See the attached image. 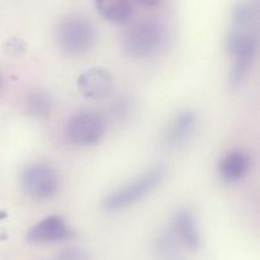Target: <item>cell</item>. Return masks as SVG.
I'll use <instances>...</instances> for the list:
<instances>
[{"instance_id":"1","label":"cell","mask_w":260,"mask_h":260,"mask_svg":"<svg viewBox=\"0 0 260 260\" xmlns=\"http://www.w3.org/2000/svg\"><path fill=\"white\" fill-rule=\"evenodd\" d=\"M258 7L255 3L241 2L233 12L231 28L229 30L226 46L233 56L230 83L238 88L249 75L258 52Z\"/></svg>"},{"instance_id":"2","label":"cell","mask_w":260,"mask_h":260,"mask_svg":"<svg viewBox=\"0 0 260 260\" xmlns=\"http://www.w3.org/2000/svg\"><path fill=\"white\" fill-rule=\"evenodd\" d=\"M168 27L157 18H144L128 27L122 37V48L132 58H151L164 50L168 42Z\"/></svg>"},{"instance_id":"3","label":"cell","mask_w":260,"mask_h":260,"mask_svg":"<svg viewBox=\"0 0 260 260\" xmlns=\"http://www.w3.org/2000/svg\"><path fill=\"white\" fill-rule=\"evenodd\" d=\"M55 42L63 55L79 57L95 46L96 28L85 15L66 14L56 24Z\"/></svg>"},{"instance_id":"4","label":"cell","mask_w":260,"mask_h":260,"mask_svg":"<svg viewBox=\"0 0 260 260\" xmlns=\"http://www.w3.org/2000/svg\"><path fill=\"white\" fill-rule=\"evenodd\" d=\"M164 175L165 168L162 165H155L131 182L112 190L106 196L102 205L107 211H119L129 207L154 192L162 182Z\"/></svg>"},{"instance_id":"5","label":"cell","mask_w":260,"mask_h":260,"mask_svg":"<svg viewBox=\"0 0 260 260\" xmlns=\"http://www.w3.org/2000/svg\"><path fill=\"white\" fill-rule=\"evenodd\" d=\"M20 185L23 192L32 200L48 201L60 192L61 177L51 164L32 162L23 169Z\"/></svg>"},{"instance_id":"6","label":"cell","mask_w":260,"mask_h":260,"mask_svg":"<svg viewBox=\"0 0 260 260\" xmlns=\"http://www.w3.org/2000/svg\"><path fill=\"white\" fill-rule=\"evenodd\" d=\"M107 132V119L96 111H81L70 117L65 126L66 140L78 147L98 144Z\"/></svg>"},{"instance_id":"7","label":"cell","mask_w":260,"mask_h":260,"mask_svg":"<svg viewBox=\"0 0 260 260\" xmlns=\"http://www.w3.org/2000/svg\"><path fill=\"white\" fill-rule=\"evenodd\" d=\"M197 122V113L192 109L178 112L162 131V145L169 150H177L187 145L194 135Z\"/></svg>"},{"instance_id":"8","label":"cell","mask_w":260,"mask_h":260,"mask_svg":"<svg viewBox=\"0 0 260 260\" xmlns=\"http://www.w3.org/2000/svg\"><path fill=\"white\" fill-rule=\"evenodd\" d=\"M74 231L63 217L51 215L38 221L27 233V240L33 244L62 243L74 238Z\"/></svg>"},{"instance_id":"9","label":"cell","mask_w":260,"mask_h":260,"mask_svg":"<svg viewBox=\"0 0 260 260\" xmlns=\"http://www.w3.org/2000/svg\"><path fill=\"white\" fill-rule=\"evenodd\" d=\"M170 230L174 234L182 248L187 250H197L201 245V234L197 218L188 207H180L175 211L172 218Z\"/></svg>"},{"instance_id":"10","label":"cell","mask_w":260,"mask_h":260,"mask_svg":"<svg viewBox=\"0 0 260 260\" xmlns=\"http://www.w3.org/2000/svg\"><path fill=\"white\" fill-rule=\"evenodd\" d=\"M114 81L106 69L94 68L84 71L78 79V88L89 99H104L113 90Z\"/></svg>"},{"instance_id":"11","label":"cell","mask_w":260,"mask_h":260,"mask_svg":"<svg viewBox=\"0 0 260 260\" xmlns=\"http://www.w3.org/2000/svg\"><path fill=\"white\" fill-rule=\"evenodd\" d=\"M251 168L250 155L243 150H234L228 152L218 164V173L228 183H235L248 175Z\"/></svg>"},{"instance_id":"12","label":"cell","mask_w":260,"mask_h":260,"mask_svg":"<svg viewBox=\"0 0 260 260\" xmlns=\"http://www.w3.org/2000/svg\"><path fill=\"white\" fill-rule=\"evenodd\" d=\"M95 9L104 19L114 24H128L136 14V8L132 3L121 0L95 3Z\"/></svg>"},{"instance_id":"13","label":"cell","mask_w":260,"mask_h":260,"mask_svg":"<svg viewBox=\"0 0 260 260\" xmlns=\"http://www.w3.org/2000/svg\"><path fill=\"white\" fill-rule=\"evenodd\" d=\"M24 108L29 116L36 118H46L52 109V98L45 90H33L24 99Z\"/></svg>"},{"instance_id":"14","label":"cell","mask_w":260,"mask_h":260,"mask_svg":"<svg viewBox=\"0 0 260 260\" xmlns=\"http://www.w3.org/2000/svg\"><path fill=\"white\" fill-rule=\"evenodd\" d=\"M156 249L161 260H182V253H180L182 245L170 229L160 234L157 238Z\"/></svg>"},{"instance_id":"15","label":"cell","mask_w":260,"mask_h":260,"mask_svg":"<svg viewBox=\"0 0 260 260\" xmlns=\"http://www.w3.org/2000/svg\"><path fill=\"white\" fill-rule=\"evenodd\" d=\"M56 260H89V254L80 248H68L61 251Z\"/></svg>"},{"instance_id":"16","label":"cell","mask_w":260,"mask_h":260,"mask_svg":"<svg viewBox=\"0 0 260 260\" xmlns=\"http://www.w3.org/2000/svg\"><path fill=\"white\" fill-rule=\"evenodd\" d=\"M128 109L129 108L127 107V101L124 99V101H119L114 104L113 109H112V113H113V116L116 117V118H121V117L126 116Z\"/></svg>"},{"instance_id":"17","label":"cell","mask_w":260,"mask_h":260,"mask_svg":"<svg viewBox=\"0 0 260 260\" xmlns=\"http://www.w3.org/2000/svg\"><path fill=\"white\" fill-rule=\"evenodd\" d=\"M0 88H2V76H0Z\"/></svg>"}]
</instances>
